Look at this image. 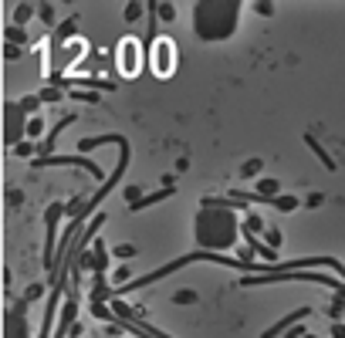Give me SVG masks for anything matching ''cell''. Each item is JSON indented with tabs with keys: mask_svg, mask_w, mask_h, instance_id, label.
<instances>
[{
	"mask_svg": "<svg viewBox=\"0 0 345 338\" xmlns=\"http://www.w3.org/2000/svg\"><path fill=\"white\" fill-rule=\"evenodd\" d=\"M193 237H196V250H207V254H227V250H233L237 240H240L237 210L217 207V203H210L203 196L196 217H193Z\"/></svg>",
	"mask_w": 345,
	"mask_h": 338,
	"instance_id": "cell-1",
	"label": "cell"
},
{
	"mask_svg": "<svg viewBox=\"0 0 345 338\" xmlns=\"http://www.w3.org/2000/svg\"><path fill=\"white\" fill-rule=\"evenodd\" d=\"M240 0H196L193 3V34L203 44L230 41L240 24Z\"/></svg>",
	"mask_w": 345,
	"mask_h": 338,
	"instance_id": "cell-2",
	"label": "cell"
},
{
	"mask_svg": "<svg viewBox=\"0 0 345 338\" xmlns=\"http://www.w3.org/2000/svg\"><path fill=\"white\" fill-rule=\"evenodd\" d=\"M98 146H118V149H122V152H118V166H115V172L109 176V179H105V183H102V186H98L95 196H88V200L81 203V210H78L75 220H71V224H78V226L85 224L88 217H95V213H98L102 200H105V196H109V193L118 186V179L125 176V169H129V156H132V149H129V139H125V135H118V132H109V135H95V139H81V142H78V152H92V149H98Z\"/></svg>",
	"mask_w": 345,
	"mask_h": 338,
	"instance_id": "cell-3",
	"label": "cell"
},
{
	"mask_svg": "<svg viewBox=\"0 0 345 338\" xmlns=\"http://www.w3.org/2000/svg\"><path fill=\"white\" fill-rule=\"evenodd\" d=\"M281 281H308L318 284V287H332L339 291L342 284L335 278H322V274H308V271H281V274H250V278H240L237 287H264V284H281Z\"/></svg>",
	"mask_w": 345,
	"mask_h": 338,
	"instance_id": "cell-4",
	"label": "cell"
},
{
	"mask_svg": "<svg viewBox=\"0 0 345 338\" xmlns=\"http://www.w3.org/2000/svg\"><path fill=\"white\" fill-rule=\"evenodd\" d=\"M142 61H146V48L139 38H122L115 44V64L125 78H135L142 71Z\"/></svg>",
	"mask_w": 345,
	"mask_h": 338,
	"instance_id": "cell-5",
	"label": "cell"
},
{
	"mask_svg": "<svg viewBox=\"0 0 345 338\" xmlns=\"http://www.w3.org/2000/svg\"><path fill=\"white\" fill-rule=\"evenodd\" d=\"M27 298H17L0 321V338H31V321H27Z\"/></svg>",
	"mask_w": 345,
	"mask_h": 338,
	"instance_id": "cell-6",
	"label": "cell"
},
{
	"mask_svg": "<svg viewBox=\"0 0 345 338\" xmlns=\"http://www.w3.org/2000/svg\"><path fill=\"white\" fill-rule=\"evenodd\" d=\"M27 118L31 115L24 112L20 102H7L3 105V142L7 146H20L27 139Z\"/></svg>",
	"mask_w": 345,
	"mask_h": 338,
	"instance_id": "cell-7",
	"label": "cell"
},
{
	"mask_svg": "<svg viewBox=\"0 0 345 338\" xmlns=\"http://www.w3.org/2000/svg\"><path fill=\"white\" fill-rule=\"evenodd\" d=\"M146 55H149V64H153V75L170 78L176 71V41L172 38H156V44L146 48Z\"/></svg>",
	"mask_w": 345,
	"mask_h": 338,
	"instance_id": "cell-8",
	"label": "cell"
},
{
	"mask_svg": "<svg viewBox=\"0 0 345 338\" xmlns=\"http://www.w3.org/2000/svg\"><path fill=\"white\" fill-rule=\"evenodd\" d=\"M64 217V203H51L48 213H44V224H48V240H44V267L51 274V284H55V250H58V224Z\"/></svg>",
	"mask_w": 345,
	"mask_h": 338,
	"instance_id": "cell-9",
	"label": "cell"
},
{
	"mask_svg": "<svg viewBox=\"0 0 345 338\" xmlns=\"http://www.w3.org/2000/svg\"><path fill=\"white\" fill-rule=\"evenodd\" d=\"M55 51V61H51V78H58L68 64H75V61H81V55H88V41L85 38H75V41H68V44H61V48H51Z\"/></svg>",
	"mask_w": 345,
	"mask_h": 338,
	"instance_id": "cell-10",
	"label": "cell"
},
{
	"mask_svg": "<svg viewBox=\"0 0 345 338\" xmlns=\"http://www.w3.org/2000/svg\"><path fill=\"white\" fill-rule=\"evenodd\" d=\"M31 166H34V169H48V166H81V169H88L95 179H102V166H98V163H92L88 156H48V159H41V156H38Z\"/></svg>",
	"mask_w": 345,
	"mask_h": 338,
	"instance_id": "cell-11",
	"label": "cell"
},
{
	"mask_svg": "<svg viewBox=\"0 0 345 338\" xmlns=\"http://www.w3.org/2000/svg\"><path fill=\"white\" fill-rule=\"evenodd\" d=\"M75 315H78V294H64L61 318L55 321V335H51V338H68V328L75 325Z\"/></svg>",
	"mask_w": 345,
	"mask_h": 338,
	"instance_id": "cell-12",
	"label": "cell"
},
{
	"mask_svg": "<svg viewBox=\"0 0 345 338\" xmlns=\"http://www.w3.org/2000/svg\"><path fill=\"white\" fill-rule=\"evenodd\" d=\"M308 315H311V308H308V304H305V308H294V311H291V315H285V318L278 321V325H271V328H268V332H264L261 338H281V335L288 332V328L301 325V321H305Z\"/></svg>",
	"mask_w": 345,
	"mask_h": 338,
	"instance_id": "cell-13",
	"label": "cell"
},
{
	"mask_svg": "<svg viewBox=\"0 0 345 338\" xmlns=\"http://www.w3.org/2000/svg\"><path fill=\"white\" fill-rule=\"evenodd\" d=\"M75 118H78L75 112H68V115H64V118H61V122H58V125H51V132L44 135V142H41V146H38L41 159H48V156H55V142H58V135H61V132H64V129H68V125H75Z\"/></svg>",
	"mask_w": 345,
	"mask_h": 338,
	"instance_id": "cell-14",
	"label": "cell"
},
{
	"mask_svg": "<svg viewBox=\"0 0 345 338\" xmlns=\"http://www.w3.org/2000/svg\"><path fill=\"white\" fill-rule=\"evenodd\" d=\"M78 17H68L64 24H58L55 27V41H51V48H61V44H68V41H75L78 34Z\"/></svg>",
	"mask_w": 345,
	"mask_h": 338,
	"instance_id": "cell-15",
	"label": "cell"
},
{
	"mask_svg": "<svg viewBox=\"0 0 345 338\" xmlns=\"http://www.w3.org/2000/svg\"><path fill=\"white\" fill-rule=\"evenodd\" d=\"M305 146H308V149H311V152H315L318 159H322V166H325L328 172H335V159H332V156H328V152L322 149V146H318V139H315L311 132H308V135H305Z\"/></svg>",
	"mask_w": 345,
	"mask_h": 338,
	"instance_id": "cell-16",
	"label": "cell"
},
{
	"mask_svg": "<svg viewBox=\"0 0 345 338\" xmlns=\"http://www.w3.org/2000/svg\"><path fill=\"white\" fill-rule=\"evenodd\" d=\"M112 298H115V287L105 281V278H95V287H92V301H105V304H109Z\"/></svg>",
	"mask_w": 345,
	"mask_h": 338,
	"instance_id": "cell-17",
	"label": "cell"
},
{
	"mask_svg": "<svg viewBox=\"0 0 345 338\" xmlns=\"http://www.w3.org/2000/svg\"><path fill=\"white\" fill-rule=\"evenodd\" d=\"M34 14H38V7H34V3H17V7H14V27H24Z\"/></svg>",
	"mask_w": 345,
	"mask_h": 338,
	"instance_id": "cell-18",
	"label": "cell"
},
{
	"mask_svg": "<svg viewBox=\"0 0 345 338\" xmlns=\"http://www.w3.org/2000/svg\"><path fill=\"white\" fill-rule=\"evenodd\" d=\"M41 135H44V118L31 115V118H27V139H31V142H38Z\"/></svg>",
	"mask_w": 345,
	"mask_h": 338,
	"instance_id": "cell-19",
	"label": "cell"
},
{
	"mask_svg": "<svg viewBox=\"0 0 345 338\" xmlns=\"http://www.w3.org/2000/svg\"><path fill=\"white\" fill-rule=\"evenodd\" d=\"M271 207H274V210H281V213H291V210H298L301 203H298L294 196H274V200H271Z\"/></svg>",
	"mask_w": 345,
	"mask_h": 338,
	"instance_id": "cell-20",
	"label": "cell"
},
{
	"mask_svg": "<svg viewBox=\"0 0 345 338\" xmlns=\"http://www.w3.org/2000/svg\"><path fill=\"white\" fill-rule=\"evenodd\" d=\"M7 44H14V48H24V44H27V31H24V27H14V24H10V27H7Z\"/></svg>",
	"mask_w": 345,
	"mask_h": 338,
	"instance_id": "cell-21",
	"label": "cell"
},
{
	"mask_svg": "<svg viewBox=\"0 0 345 338\" xmlns=\"http://www.w3.org/2000/svg\"><path fill=\"white\" fill-rule=\"evenodd\" d=\"M153 10H156V17L163 20V24L176 20V7H172V3H153Z\"/></svg>",
	"mask_w": 345,
	"mask_h": 338,
	"instance_id": "cell-22",
	"label": "cell"
},
{
	"mask_svg": "<svg viewBox=\"0 0 345 338\" xmlns=\"http://www.w3.org/2000/svg\"><path fill=\"white\" fill-rule=\"evenodd\" d=\"M92 315H95L98 321H115L112 308H109V304H105V301H92Z\"/></svg>",
	"mask_w": 345,
	"mask_h": 338,
	"instance_id": "cell-23",
	"label": "cell"
},
{
	"mask_svg": "<svg viewBox=\"0 0 345 338\" xmlns=\"http://www.w3.org/2000/svg\"><path fill=\"white\" fill-rule=\"evenodd\" d=\"M68 98H75V102H88V105L102 102V95H98V92H85V88H71V95H68Z\"/></svg>",
	"mask_w": 345,
	"mask_h": 338,
	"instance_id": "cell-24",
	"label": "cell"
},
{
	"mask_svg": "<svg viewBox=\"0 0 345 338\" xmlns=\"http://www.w3.org/2000/svg\"><path fill=\"white\" fill-rule=\"evenodd\" d=\"M122 14H125L129 24H135V20H142V14H146V3H125V10H122Z\"/></svg>",
	"mask_w": 345,
	"mask_h": 338,
	"instance_id": "cell-25",
	"label": "cell"
},
{
	"mask_svg": "<svg viewBox=\"0 0 345 338\" xmlns=\"http://www.w3.org/2000/svg\"><path fill=\"white\" fill-rule=\"evenodd\" d=\"M38 98H41V105H44V102H48V105H55V102H61V88L48 85V88H41V92H38Z\"/></svg>",
	"mask_w": 345,
	"mask_h": 338,
	"instance_id": "cell-26",
	"label": "cell"
},
{
	"mask_svg": "<svg viewBox=\"0 0 345 338\" xmlns=\"http://www.w3.org/2000/svg\"><path fill=\"white\" fill-rule=\"evenodd\" d=\"M244 230H247V233H261V230H264V220H261V217H257V213H247V217H244Z\"/></svg>",
	"mask_w": 345,
	"mask_h": 338,
	"instance_id": "cell-27",
	"label": "cell"
},
{
	"mask_svg": "<svg viewBox=\"0 0 345 338\" xmlns=\"http://www.w3.org/2000/svg\"><path fill=\"white\" fill-rule=\"evenodd\" d=\"M109 254H112V257H118V261H132V257H135V247L132 244H118L115 250H109Z\"/></svg>",
	"mask_w": 345,
	"mask_h": 338,
	"instance_id": "cell-28",
	"label": "cell"
},
{
	"mask_svg": "<svg viewBox=\"0 0 345 338\" xmlns=\"http://www.w3.org/2000/svg\"><path fill=\"white\" fill-rule=\"evenodd\" d=\"M38 17L48 24V27H55V3H41L38 7Z\"/></svg>",
	"mask_w": 345,
	"mask_h": 338,
	"instance_id": "cell-29",
	"label": "cell"
},
{
	"mask_svg": "<svg viewBox=\"0 0 345 338\" xmlns=\"http://www.w3.org/2000/svg\"><path fill=\"white\" fill-rule=\"evenodd\" d=\"M240 172H244V176H261V172H264V163H261V159H247Z\"/></svg>",
	"mask_w": 345,
	"mask_h": 338,
	"instance_id": "cell-30",
	"label": "cell"
},
{
	"mask_svg": "<svg viewBox=\"0 0 345 338\" xmlns=\"http://www.w3.org/2000/svg\"><path fill=\"white\" fill-rule=\"evenodd\" d=\"M129 281H132V271H129V264H122V267L115 271V287H125Z\"/></svg>",
	"mask_w": 345,
	"mask_h": 338,
	"instance_id": "cell-31",
	"label": "cell"
},
{
	"mask_svg": "<svg viewBox=\"0 0 345 338\" xmlns=\"http://www.w3.org/2000/svg\"><path fill=\"white\" fill-rule=\"evenodd\" d=\"M193 301H196V291H190V287H186V291H176V294H172V304H193Z\"/></svg>",
	"mask_w": 345,
	"mask_h": 338,
	"instance_id": "cell-32",
	"label": "cell"
},
{
	"mask_svg": "<svg viewBox=\"0 0 345 338\" xmlns=\"http://www.w3.org/2000/svg\"><path fill=\"white\" fill-rule=\"evenodd\" d=\"M20 105H24V112H27V115H34V112H38V105H41V98H38V95H24V98H20Z\"/></svg>",
	"mask_w": 345,
	"mask_h": 338,
	"instance_id": "cell-33",
	"label": "cell"
},
{
	"mask_svg": "<svg viewBox=\"0 0 345 338\" xmlns=\"http://www.w3.org/2000/svg\"><path fill=\"white\" fill-rule=\"evenodd\" d=\"M264 237H268V247H271V250H274V247H281V240H285L278 226H271V230H268V233H264Z\"/></svg>",
	"mask_w": 345,
	"mask_h": 338,
	"instance_id": "cell-34",
	"label": "cell"
},
{
	"mask_svg": "<svg viewBox=\"0 0 345 338\" xmlns=\"http://www.w3.org/2000/svg\"><path fill=\"white\" fill-rule=\"evenodd\" d=\"M142 196H146V193H142L139 186H125V203H129V207H132L135 200H142Z\"/></svg>",
	"mask_w": 345,
	"mask_h": 338,
	"instance_id": "cell-35",
	"label": "cell"
},
{
	"mask_svg": "<svg viewBox=\"0 0 345 338\" xmlns=\"http://www.w3.org/2000/svg\"><path fill=\"white\" fill-rule=\"evenodd\" d=\"M254 10H257L261 17H271V14H274V3H268V0H261V3H254Z\"/></svg>",
	"mask_w": 345,
	"mask_h": 338,
	"instance_id": "cell-36",
	"label": "cell"
},
{
	"mask_svg": "<svg viewBox=\"0 0 345 338\" xmlns=\"http://www.w3.org/2000/svg\"><path fill=\"white\" fill-rule=\"evenodd\" d=\"M322 203H325V196H322V193H311V196L305 200V207H308V210H318Z\"/></svg>",
	"mask_w": 345,
	"mask_h": 338,
	"instance_id": "cell-37",
	"label": "cell"
},
{
	"mask_svg": "<svg viewBox=\"0 0 345 338\" xmlns=\"http://www.w3.org/2000/svg\"><path fill=\"white\" fill-rule=\"evenodd\" d=\"M20 55H24V48H14V44H7V48H3V57H7V61H17Z\"/></svg>",
	"mask_w": 345,
	"mask_h": 338,
	"instance_id": "cell-38",
	"label": "cell"
},
{
	"mask_svg": "<svg viewBox=\"0 0 345 338\" xmlns=\"http://www.w3.org/2000/svg\"><path fill=\"white\" fill-rule=\"evenodd\" d=\"M41 294H44V284H31L24 298H27V301H34V298H41Z\"/></svg>",
	"mask_w": 345,
	"mask_h": 338,
	"instance_id": "cell-39",
	"label": "cell"
},
{
	"mask_svg": "<svg viewBox=\"0 0 345 338\" xmlns=\"http://www.w3.org/2000/svg\"><path fill=\"white\" fill-rule=\"evenodd\" d=\"M14 149H17V156H31V152H34V142H31V139H24V142L14 146Z\"/></svg>",
	"mask_w": 345,
	"mask_h": 338,
	"instance_id": "cell-40",
	"label": "cell"
},
{
	"mask_svg": "<svg viewBox=\"0 0 345 338\" xmlns=\"http://www.w3.org/2000/svg\"><path fill=\"white\" fill-rule=\"evenodd\" d=\"M285 338H305V325H294V328H291Z\"/></svg>",
	"mask_w": 345,
	"mask_h": 338,
	"instance_id": "cell-41",
	"label": "cell"
},
{
	"mask_svg": "<svg viewBox=\"0 0 345 338\" xmlns=\"http://www.w3.org/2000/svg\"><path fill=\"white\" fill-rule=\"evenodd\" d=\"M332 338H345V325H342V321H335V325H332Z\"/></svg>",
	"mask_w": 345,
	"mask_h": 338,
	"instance_id": "cell-42",
	"label": "cell"
}]
</instances>
